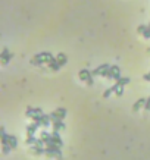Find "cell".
<instances>
[{"instance_id": "1", "label": "cell", "mask_w": 150, "mask_h": 160, "mask_svg": "<svg viewBox=\"0 0 150 160\" xmlns=\"http://www.w3.org/2000/svg\"><path fill=\"white\" fill-rule=\"evenodd\" d=\"M52 57H53V56L49 53V52H43V53L35 54L34 57L31 59V63H33V65H37V66H41V65L47 63V62L52 59Z\"/></svg>"}, {"instance_id": "2", "label": "cell", "mask_w": 150, "mask_h": 160, "mask_svg": "<svg viewBox=\"0 0 150 160\" xmlns=\"http://www.w3.org/2000/svg\"><path fill=\"white\" fill-rule=\"evenodd\" d=\"M78 76H80V80H81L82 82H85L87 85H93V84H94V75H93V72L89 71V69H81V71L78 72Z\"/></svg>"}, {"instance_id": "3", "label": "cell", "mask_w": 150, "mask_h": 160, "mask_svg": "<svg viewBox=\"0 0 150 160\" xmlns=\"http://www.w3.org/2000/svg\"><path fill=\"white\" fill-rule=\"evenodd\" d=\"M14 57V53L12 52H9V49L5 47L3 50H2V53H0V60H2V65H7L10 60Z\"/></svg>"}, {"instance_id": "4", "label": "cell", "mask_w": 150, "mask_h": 160, "mask_svg": "<svg viewBox=\"0 0 150 160\" xmlns=\"http://www.w3.org/2000/svg\"><path fill=\"white\" fill-rule=\"evenodd\" d=\"M50 115V119H52V122L56 119H65L66 118V109H63V107H59V109H56L55 112H52Z\"/></svg>"}, {"instance_id": "5", "label": "cell", "mask_w": 150, "mask_h": 160, "mask_svg": "<svg viewBox=\"0 0 150 160\" xmlns=\"http://www.w3.org/2000/svg\"><path fill=\"white\" fill-rule=\"evenodd\" d=\"M59 131H53L52 132V137L49 138L47 142H55V144H59V146H63V141H62V138L59 137Z\"/></svg>"}, {"instance_id": "6", "label": "cell", "mask_w": 150, "mask_h": 160, "mask_svg": "<svg viewBox=\"0 0 150 160\" xmlns=\"http://www.w3.org/2000/svg\"><path fill=\"white\" fill-rule=\"evenodd\" d=\"M30 151L35 156H44L46 154V147H38V146H31Z\"/></svg>"}, {"instance_id": "7", "label": "cell", "mask_w": 150, "mask_h": 160, "mask_svg": "<svg viewBox=\"0 0 150 160\" xmlns=\"http://www.w3.org/2000/svg\"><path fill=\"white\" fill-rule=\"evenodd\" d=\"M146 101H147V99H143V97H141V99H138V100L132 104V112H138L141 107H144V106H146Z\"/></svg>"}, {"instance_id": "8", "label": "cell", "mask_w": 150, "mask_h": 160, "mask_svg": "<svg viewBox=\"0 0 150 160\" xmlns=\"http://www.w3.org/2000/svg\"><path fill=\"white\" fill-rule=\"evenodd\" d=\"M52 127H53V131H62L65 129V122L63 119H56L52 122Z\"/></svg>"}, {"instance_id": "9", "label": "cell", "mask_w": 150, "mask_h": 160, "mask_svg": "<svg viewBox=\"0 0 150 160\" xmlns=\"http://www.w3.org/2000/svg\"><path fill=\"white\" fill-rule=\"evenodd\" d=\"M109 68H110L109 63H103V65L97 66V68L94 69V71H91V72H93V75H94V76H96V75H102L103 71H106V69H109Z\"/></svg>"}, {"instance_id": "10", "label": "cell", "mask_w": 150, "mask_h": 160, "mask_svg": "<svg viewBox=\"0 0 150 160\" xmlns=\"http://www.w3.org/2000/svg\"><path fill=\"white\" fill-rule=\"evenodd\" d=\"M37 128H38V125H37L35 122H33L31 125H28V127H27V137L35 135V131H37Z\"/></svg>"}, {"instance_id": "11", "label": "cell", "mask_w": 150, "mask_h": 160, "mask_svg": "<svg viewBox=\"0 0 150 160\" xmlns=\"http://www.w3.org/2000/svg\"><path fill=\"white\" fill-rule=\"evenodd\" d=\"M118 88H119V85H118V82H115V84H113L112 87H109L108 90H106V91H105V93H103V97H105V99H108V97H109L110 94H112V93H115V91L118 90Z\"/></svg>"}, {"instance_id": "12", "label": "cell", "mask_w": 150, "mask_h": 160, "mask_svg": "<svg viewBox=\"0 0 150 160\" xmlns=\"http://www.w3.org/2000/svg\"><path fill=\"white\" fill-rule=\"evenodd\" d=\"M47 157H55V159H62V151H53V150H46V154Z\"/></svg>"}, {"instance_id": "13", "label": "cell", "mask_w": 150, "mask_h": 160, "mask_svg": "<svg viewBox=\"0 0 150 160\" xmlns=\"http://www.w3.org/2000/svg\"><path fill=\"white\" fill-rule=\"evenodd\" d=\"M56 59H57V63L61 65V68L65 66V65H66V62H68V57H66V54H63V53H59Z\"/></svg>"}, {"instance_id": "14", "label": "cell", "mask_w": 150, "mask_h": 160, "mask_svg": "<svg viewBox=\"0 0 150 160\" xmlns=\"http://www.w3.org/2000/svg\"><path fill=\"white\" fill-rule=\"evenodd\" d=\"M7 144L10 146V148H12V150H15V148L18 147V140H16V137H15V135H9Z\"/></svg>"}, {"instance_id": "15", "label": "cell", "mask_w": 150, "mask_h": 160, "mask_svg": "<svg viewBox=\"0 0 150 160\" xmlns=\"http://www.w3.org/2000/svg\"><path fill=\"white\" fill-rule=\"evenodd\" d=\"M113 73H115V71H113L112 68H109V69L103 71L100 76H103V78H108V80H112V78H113Z\"/></svg>"}, {"instance_id": "16", "label": "cell", "mask_w": 150, "mask_h": 160, "mask_svg": "<svg viewBox=\"0 0 150 160\" xmlns=\"http://www.w3.org/2000/svg\"><path fill=\"white\" fill-rule=\"evenodd\" d=\"M116 82H118V85H121V87H125L127 84H130V78H127V76H121V78L116 81Z\"/></svg>"}, {"instance_id": "17", "label": "cell", "mask_w": 150, "mask_h": 160, "mask_svg": "<svg viewBox=\"0 0 150 160\" xmlns=\"http://www.w3.org/2000/svg\"><path fill=\"white\" fill-rule=\"evenodd\" d=\"M34 115H35V109L34 107H27V110H25V116L27 118H34Z\"/></svg>"}, {"instance_id": "18", "label": "cell", "mask_w": 150, "mask_h": 160, "mask_svg": "<svg viewBox=\"0 0 150 160\" xmlns=\"http://www.w3.org/2000/svg\"><path fill=\"white\" fill-rule=\"evenodd\" d=\"M50 137H52V132H47V131H41L40 132V138H43L44 142H47Z\"/></svg>"}, {"instance_id": "19", "label": "cell", "mask_w": 150, "mask_h": 160, "mask_svg": "<svg viewBox=\"0 0 150 160\" xmlns=\"http://www.w3.org/2000/svg\"><path fill=\"white\" fill-rule=\"evenodd\" d=\"M35 140H37V138H35V135L27 137V140H25V144H27V146H34V144H35Z\"/></svg>"}, {"instance_id": "20", "label": "cell", "mask_w": 150, "mask_h": 160, "mask_svg": "<svg viewBox=\"0 0 150 160\" xmlns=\"http://www.w3.org/2000/svg\"><path fill=\"white\" fill-rule=\"evenodd\" d=\"M12 151V148H10V146L9 144H6V146H2V153L3 154H7Z\"/></svg>"}, {"instance_id": "21", "label": "cell", "mask_w": 150, "mask_h": 160, "mask_svg": "<svg viewBox=\"0 0 150 160\" xmlns=\"http://www.w3.org/2000/svg\"><path fill=\"white\" fill-rule=\"evenodd\" d=\"M146 29H147V25H138V28H137V33H138V34H144Z\"/></svg>"}, {"instance_id": "22", "label": "cell", "mask_w": 150, "mask_h": 160, "mask_svg": "<svg viewBox=\"0 0 150 160\" xmlns=\"http://www.w3.org/2000/svg\"><path fill=\"white\" fill-rule=\"evenodd\" d=\"M122 94H124V87H121V85H119V88L115 91V96H116V97H121Z\"/></svg>"}, {"instance_id": "23", "label": "cell", "mask_w": 150, "mask_h": 160, "mask_svg": "<svg viewBox=\"0 0 150 160\" xmlns=\"http://www.w3.org/2000/svg\"><path fill=\"white\" fill-rule=\"evenodd\" d=\"M144 38H150V24L149 25H147V29H146V31H144Z\"/></svg>"}, {"instance_id": "24", "label": "cell", "mask_w": 150, "mask_h": 160, "mask_svg": "<svg viewBox=\"0 0 150 160\" xmlns=\"http://www.w3.org/2000/svg\"><path fill=\"white\" fill-rule=\"evenodd\" d=\"M119 78H121V72H115V73H113V78H112V80H115V82H116Z\"/></svg>"}, {"instance_id": "25", "label": "cell", "mask_w": 150, "mask_h": 160, "mask_svg": "<svg viewBox=\"0 0 150 160\" xmlns=\"http://www.w3.org/2000/svg\"><path fill=\"white\" fill-rule=\"evenodd\" d=\"M144 109H146V110H150V96L147 97V101H146V106H144Z\"/></svg>"}, {"instance_id": "26", "label": "cell", "mask_w": 150, "mask_h": 160, "mask_svg": "<svg viewBox=\"0 0 150 160\" xmlns=\"http://www.w3.org/2000/svg\"><path fill=\"white\" fill-rule=\"evenodd\" d=\"M110 68H112L115 72H121V68L118 66V65H110Z\"/></svg>"}, {"instance_id": "27", "label": "cell", "mask_w": 150, "mask_h": 160, "mask_svg": "<svg viewBox=\"0 0 150 160\" xmlns=\"http://www.w3.org/2000/svg\"><path fill=\"white\" fill-rule=\"evenodd\" d=\"M143 80L144 81H150V72H147L146 75H143Z\"/></svg>"}]
</instances>
